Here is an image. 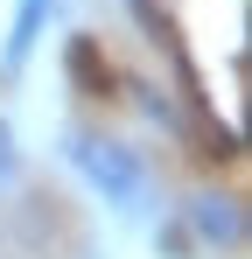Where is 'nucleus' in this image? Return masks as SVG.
I'll use <instances>...</instances> for the list:
<instances>
[{
    "mask_svg": "<svg viewBox=\"0 0 252 259\" xmlns=\"http://www.w3.org/2000/svg\"><path fill=\"white\" fill-rule=\"evenodd\" d=\"M189 224H196V238L217 245V252H245V210H238V196H196L189 203Z\"/></svg>",
    "mask_w": 252,
    "mask_h": 259,
    "instance_id": "nucleus-2",
    "label": "nucleus"
},
{
    "mask_svg": "<svg viewBox=\"0 0 252 259\" xmlns=\"http://www.w3.org/2000/svg\"><path fill=\"white\" fill-rule=\"evenodd\" d=\"M70 161H77V175L105 196V203H119V210H133L140 203V189H147V175H140V161H133V147H119V140H105V133H70Z\"/></svg>",
    "mask_w": 252,
    "mask_h": 259,
    "instance_id": "nucleus-1",
    "label": "nucleus"
},
{
    "mask_svg": "<svg viewBox=\"0 0 252 259\" xmlns=\"http://www.w3.org/2000/svg\"><path fill=\"white\" fill-rule=\"evenodd\" d=\"M21 182V147H14V126L0 119V189H14Z\"/></svg>",
    "mask_w": 252,
    "mask_h": 259,
    "instance_id": "nucleus-4",
    "label": "nucleus"
},
{
    "mask_svg": "<svg viewBox=\"0 0 252 259\" xmlns=\"http://www.w3.org/2000/svg\"><path fill=\"white\" fill-rule=\"evenodd\" d=\"M56 14V0H21L14 7V35H7V70H21L28 63V49L42 42V21Z\"/></svg>",
    "mask_w": 252,
    "mask_h": 259,
    "instance_id": "nucleus-3",
    "label": "nucleus"
}]
</instances>
